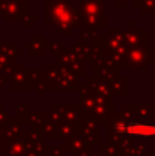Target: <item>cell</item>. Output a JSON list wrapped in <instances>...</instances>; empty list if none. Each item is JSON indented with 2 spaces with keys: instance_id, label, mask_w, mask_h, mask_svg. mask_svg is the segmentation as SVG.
<instances>
[{
  "instance_id": "6da1fadb",
  "label": "cell",
  "mask_w": 155,
  "mask_h": 156,
  "mask_svg": "<svg viewBox=\"0 0 155 156\" xmlns=\"http://www.w3.org/2000/svg\"><path fill=\"white\" fill-rule=\"evenodd\" d=\"M128 132L132 133V135L149 136V135L154 133V129H152V126H145V124H140V123H131V124H128Z\"/></svg>"
}]
</instances>
